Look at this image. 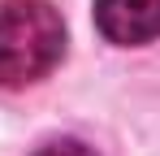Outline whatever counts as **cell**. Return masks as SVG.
Segmentation results:
<instances>
[{"label":"cell","mask_w":160,"mask_h":156,"mask_svg":"<svg viewBox=\"0 0 160 156\" xmlns=\"http://www.w3.org/2000/svg\"><path fill=\"white\" fill-rule=\"evenodd\" d=\"M95 30L117 48L160 39V0H95Z\"/></svg>","instance_id":"7a4b0ae2"},{"label":"cell","mask_w":160,"mask_h":156,"mask_svg":"<svg viewBox=\"0 0 160 156\" xmlns=\"http://www.w3.org/2000/svg\"><path fill=\"white\" fill-rule=\"evenodd\" d=\"M30 156H95V148H87L82 139H52V143L35 148Z\"/></svg>","instance_id":"3957f363"},{"label":"cell","mask_w":160,"mask_h":156,"mask_svg":"<svg viewBox=\"0 0 160 156\" xmlns=\"http://www.w3.org/2000/svg\"><path fill=\"white\" fill-rule=\"evenodd\" d=\"M65 56V22L48 0L0 4V87H30Z\"/></svg>","instance_id":"6da1fadb"}]
</instances>
